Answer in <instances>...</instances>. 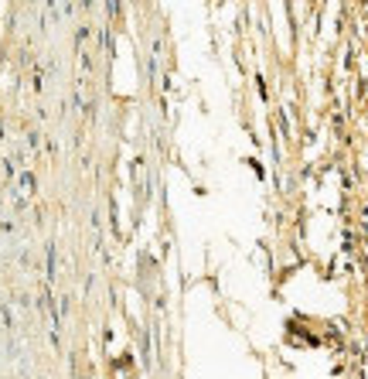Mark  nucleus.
I'll return each mask as SVG.
<instances>
[{
	"mask_svg": "<svg viewBox=\"0 0 368 379\" xmlns=\"http://www.w3.org/2000/svg\"><path fill=\"white\" fill-rule=\"evenodd\" d=\"M34 188H38V178H34V174H31V171H21V174H17V185H14V191H11L14 206H17V208L24 206L31 195H34Z\"/></svg>",
	"mask_w": 368,
	"mask_h": 379,
	"instance_id": "nucleus-1",
	"label": "nucleus"
},
{
	"mask_svg": "<svg viewBox=\"0 0 368 379\" xmlns=\"http://www.w3.org/2000/svg\"><path fill=\"white\" fill-rule=\"evenodd\" d=\"M48 281H55L58 277V263H55V243H48Z\"/></svg>",
	"mask_w": 368,
	"mask_h": 379,
	"instance_id": "nucleus-2",
	"label": "nucleus"
},
{
	"mask_svg": "<svg viewBox=\"0 0 368 379\" xmlns=\"http://www.w3.org/2000/svg\"><path fill=\"white\" fill-rule=\"evenodd\" d=\"M38 143H41V137H38V133L31 130V133H28V147H31V151H38Z\"/></svg>",
	"mask_w": 368,
	"mask_h": 379,
	"instance_id": "nucleus-3",
	"label": "nucleus"
}]
</instances>
